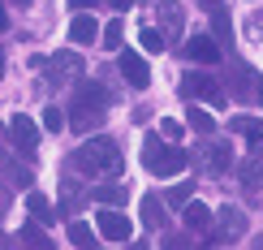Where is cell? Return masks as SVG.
I'll use <instances>...</instances> for the list:
<instances>
[{"label":"cell","mask_w":263,"mask_h":250,"mask_svg":"<svg viewBox=\"0 0 263 250\" xmlns=\"http://www.w3.org/2000/svg\"><path fill=\"white\" fill-rule=\"evenodd\" d=\"M108 5H112V13H125V9L134 5V0H108Z\"/></svg>","instance_id":"cell-27"},{"label":"cell","mask_w":263,"mask_h":250,"mask_svg":"<svg viewBox=\"0 0 263 250\" xmlns=\"http://www.w3.org/2000/svg\"><path fill=\"white\" fill-rule=\"evenodd\" d=\"M26 207H30V216H35V220H43V224L57 220V211H52V203L43 199V194H26Z\"/></svg>","instance_id":"cell-13"},{"label":"cell","mask_w":263,"mask_h":250,"mask_svg":"<svg viewBox=\"0 0 263 250\" xmlns=\"http://www.w3.org/2000/svg\"><path fill=\"white\" fill-rule=\"evenodd\" d=\"M181 91L194 95V100H203V104H212V108H224V91L216 86V78H207V73H199V69L181 73Z\"/></svg>","instance_id":"cell-4"},{"label":"cell","mask_w":263,"mask_h":250,"mask_svg":"<svg viewBox=\"0 0 263 250\" xmlns=\"http://www.w3.org/2000/svg\"><path fill=\"white\" fill-rule=\"evenodd\" d=\"M91 5H100V0H69V9L78 13V9H91Z\"/></svg>","instance_id":"cell-28"},{"label":"cell","mask_w":263,"mask_h":250,"mask_svg":"<svg viewBox=\"0 0 263 250\" xmlns=\"http://www.w3.org/2000/svg\"><path fill=\"white\" fill-rule=\"evenodd\" d=\"M108 112V91L100 82H82L73 91V129H91L100 125V117Z\"/></svg>","instance_id":"cell-2"},{"label":"cell","mask_w":263,"mask_h":250,"mask_svg":"<svg viewBox=\"0 0 263 250\" xmlns=\"http://www.w3.org/2000/svg\"><path fill=\"white\" fill-rule=\"evenodd\" d=\"M160 22H164V30L181 35V26H185V9L177 5V0H160Z\"/></svg>","instance_id":"cell-11"},{"label":"cell","mask_w":263,"mask_h":250,"mask_svg":"<svg viewBox=\"0 0 263 250\" xmlns=\"http://www.w3.org/2000/svg\"><path fill=\"white\" fill-rule=\"evenodd\" d=\"M117 65H121V73H125V82H129V86L147 91V82H151V69L142 65V56H138V52H121V61H117Z\"/></svg>","instance_id":"cell-8"},{"label":"cell","mask_w":263,"mask_h":250,"mask_svg":"<svg viewBox=\"0 0 263 250\" xmlns=\"http://www.w3.org/2000/svg\"><path fill=\"white\" fill-rule=\"evenodd\" d=\"M43 125H48L52 134H61V129H65V112H61V108H43Z\"/></svg>","instance_id":"cell-22"},{"label":"cell","mask_w":263,"mask_h":250,"mask_svg":"<svg viewBox=\"0 0 263 250\" xmlns=\"http://www.w3.org/2000/svg\"><path fill=\"white\" fill-rule=\"evenodd\" d=\"M13 5H17V9H30V5H35V0H13Z\"/></svg>","instance_id":"cell-30"},{"label":"cell","mask_w":263,"mask_h":250,"mask_svg":"<svg viewBox=\"0 0 263 250\" xmlns=\"http://www.w3.org/2000/svg\"><path fill=\"white\" fill-rule=\"evenodd\" d=\"M160 134L168 138V143H177V138H181V125L173 121V117H164V121H160Z\"/></svg>","instance_id":"cell-24"},{"label":"cell","mask_w":263,"mask_h":250,"mask_svg":"<svg viewBox=\"0 0 263 250\" xmlns=\"http://www.w3.org/2000/svg\"><path fill=\"white\" fill-rule=\"evenodd\" d=\"M138 43H142L147 52H164V35H160L156 26H142V30H138Z\"/></svg>","instance_id":"cell-18"},{"label":"cell","mask_w":263,"mask_h":250,"mask_svg":"<svg viewBox=\"0 0 263 250\" xmlns=\"http://www.w3.org/2000/svg\"><path fill=\"white\" fill-rule=\"evenodd\" d=\"M121 199H125V190H100V203H112V207H117Z\"/></svg>","instance_id":"cell-26"},{"label":"cell","mask_w":263,"mask_h":250,"mask_svg":"<svg viewBox=\"0 0 263 250\" xmlns=\"http://www.w3.org/2000/svg\"><path fill=\"white\" fill-rule=\"evenodd\" d=\"M255 86H259V104H263V78H259V82H255Z\"/></svg>","instance_id":"cell-31"},{"label":"cell","mask_w":263,"mask_h":250,"mask_svg":"<svg viewBox=\"0 0 263 250\" xmlns=\"http://www.w3.org/2000/svg\"><path fill=\"white\" fill-rule=\"evenodd\" d=\"M142 164H147V172H156V177H177V172L185 168V156L177 147H168L164 138L147 134L142 138Z\"/></svg>","instance_id":"cell-3"},{"label":"cell","mask_w":263,"mask_h":250,"mask_svg":"<svg viewBox=\"0 0 263 250\" xmlns=\"http://www.w3.org/2000/svg\"><path fill=\"white\" fill-rule=\"evenodd\" d=\"M95 39H100V22L86 13V9H78L73 22H69V43L73 48H86V43H95Z\"/></svg>","instance_id":"cell-7"},{"label":"cell","mask_w":263,"mask_h":250,"mask_svg":"<svg viewBox=\"0 0 263 250\" xmlns=\"http://www.w3.org/2000/svg\"><path fill=\"white\" fill-rule=\"evenodd\" d=\"M0 246H5V237H0Z\"/></svg>","instance_id":"cell-33"},{"label":"cell","mask_w":263,"mask_h":250,"mask_svg":"<svg viewBox=\"0 0 263 250\" xmlns=\"http://www.w3.org/2000/svg\"><path fill=\"white\" fill-rule=\"evenodd\" d=\"M73 168L86 172V177H121V147L112 143V138H104V134H95V138H86V143L73 151Z\"/></svg>","instance_id":"cell-1"},{"label":"cell","mask_w":263,"mask_h":250,"mask_svg":"<svg viewBox=\"0 0 263 250\" xmlns=\"http://www.w3.org/2000/svg\"><path fill=\"white\" fill-rule=\"evenodd\" d=\"M100 237L91 233V224H82V220H73L69 224V246H95Z\"/></svg>","instance_id":"cell-15"},{"label":"cell","mask_w":263,"mask_h":250,"mask_svg":"<svg viewBox=\"0 0 263 250\" xmlns=\"http://www.w3.org/2000/svg\"><path fill=\"white\" fill-rule=\"evenodd\" d=\"M185 121H190V129H199V134H212V129H216V117L203 112V108H190V112H185Z\"/></svg>","instance_id":"cell-14"},{"label":"cell","mask_w":263,"mask_h":250,"mask_svg":"<svg viewBox=\"0 0 263 250\" xmlns=\"http://www.w3.org/2000/svg\"><path fill=\"white\" fill-rule=\"evenodd\" d=\"M185 56H190V61H220V43H216L212 35H190V39H185Z\"/></svg>","instance_id":"cell-9"},{"label":"cell","mask_w":263,"mask_h":250,"mask_svg":"<svg viewBox=\"0 0 263 250\" xmlns=\"http://www.w3.org/2000/svg\"><path fill=\"white\" fill-rule=\"evenodd\" d=\"M0 78H5V56H0Z\"/></svg>","instance_id":"cell-32"},{"label":"cell","mask_w":263,"mask_h":250,"mask_svg":"<svg viewBox=\"0 0 263 250\" xmlns=\"http://www.w3.org/2000/svg\"><path fill=\"white\" fill-rule=\"evenodd\" d=\"M229 129H233V134H242L250 147L263 143V121H259V117H229Z\"/></svg>","instance_id":"cell-10"},{"label":"cell","mask_w":263,"mask_h":250,"mask_svg":"<svg viewBox=\"0 0 263 250\" xmlns=\"http://www.w3.org/2000/svg\"><path fill=\"white\" fill-rule=\"evenodd\" d=\"M142 224H151V229H160V224H164L160 199H142Z\"/></svg>","instance_id":"cell-17"},{"label":"cell","mask_w":263,"mask_h":250,"mask_svg":"<svg viewBox=\"0 0 263 250\" xmlns=\"http://www.w3.org/2000/svg\"><path fill=\"white\" fill-rule=\"evenodd\" d=\"M121 30H125V26H121V22H117V17L108 22V26H104V35H100V43H104L108 52H117V48H121Z\"/></svg>","instance_id":"cell-16"},{"label":"cell","mask_w":263,"mask_h":250,"mask_svg":"<svg viewBox=\"0 0 263 250\" xmlns=\"http://www.w3.org/2000/svg\"><path fill=\"white\" fill-rule=\"evenodd\" d=\"M259 181H263V168L255 164V160H246V164H242V186H246V190H255Z\"/></svg>","instance_id":"cell-21"},{"label":"cell","mask_w":263,"mask_h":250,"mask_svg":"<svg viewBox=\"0 0 263 250\" xmlns=\"http://www.w3.org/2000/svg\"><path fill=\"white\" fill-rule=\"evenodd\" d=\"M207 160H212V168H216V172H224L233 156H229V147H224V143H216V147H207Z\"/></svg>","instance_id":"cell-19"},{"label":"cell","mask_w":263,"mask_h":250,"mask_svg":"<svg viewBox=\"0 0 263 250\" xmlns=\"http://www.w3.org/2000/svg\"><path fill=\"white\" fill-rule=\"evenodd\" d=\"M17 237H22V242H26V246H48V237L39 233V224H26V229H22Z\"/></svg>","instance_id":"cell-23"},{"label":"cell","mask_w":263,"mask_h":250,"mask_svg":"<svg viewBox=\"0 0 263 250\" xmlns=\"http://www.w3.org/2000/svg\"><path fill=\"white\" fill-rule=\"evenodd\" d=\"M185 224L190 229H207L212 224V207L207 203H185Z\"/></svg>","instance_id":"cell-12"},{"label":"cell","mask_w":263,"mask_h":250,"mask_svg":"<svg viewBox=\"0 0 263 250\" xmlns=\"http://www.w3.org/2000/svg\"><path fill=\"white\" fill-rule=\"evenodd\" d=\"M190 194H194V186H190V181H181V186H173V190H168V199H164V203H168V207H177V211H181V203L190 199Z\"/></svg>","instance_id":"cell-20"},{"label":"cell","mask_w":263,"mask_h":250,"mask_svg":"<svg viewBox=\"0 0 263 250\" xmlns=\"http://www.w3.org/2000/svg\"><path fill=\"white\" fill-rule=\"evenodd\" d=\"M52 65H57V73H73V52H57Z\"/></svg>","instance_id":"cell-25"},{"label":"cell","mask_w":263,"mask_h":250,"mask_svg":"<svg viewBox=\"0 0 263 250\" xmlns=\"http://www.w3.org/2000/svg\"><path fill=\"white\" fill-rule=\"evenodd\" d=\"M9 134H13V147H17L22 156H26V160H30V156L39 151V125L30 121L26 112H17L13 121H9Z\"/></svg>","instance_id":"cell-5"},{"label":"cell","mask_w":263,"mask_h":250,"mask_svg":"<svg viewBox=\"0 0 263 250\" xmlns=\"http://www.w3.org/2000/svg\"><path fill=\"white\" fill-rule=\"evenodd\" d=\"M9 26V13H5V0H0V30Z\"/></svg>","instance_id":"cell-29"},{"label":"cell","mask_w":263,"mask_h":250,"mask_svg":"<svg viewBox=\"0 0 263 250\" xmlns=\"http://www.w3.org/2000/svg\"><path fill=\"white\" fill-rule=\"evenodd\" d=\"M95 229H100V237H108V242H125V237L134 233V224H129L117 207H104V211H100V224H95Z\"/></svg>","instance_id":"cell-6"}]
</instances>
